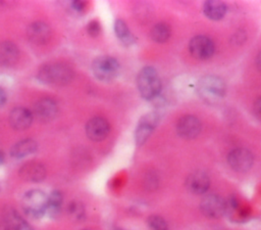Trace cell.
Segmentation results:
<instances>
[{
  "label": "cell",
  "instance_id": "1",
  "mask_svg": "<svg viewBox=\"0 0 261 230\" xmlns=\"http://www.w3.org/2000/svg\"><path fill=\"white\" fill-rule=\"evenodd\" d=\"M73 78L72 70L61 62H50L42 65L38 72V79L46 85H66Z\"/></svg>",
  "mask_w": 261,
  "mask_h": 230
},
{
  "label": "cell",
  "instance_id": "2",
  "mask_svg": "<svg viewBox=\"0 0 261 230\" xmlns=\"http://www.w3.org/2000/svg\"><path fill=\"white\" fill-rule=\"evenodd\" d=\"M137 86L141 96L146 100L155 99L161 91V80L153 66L143 67L137 76Z\"/></svg>",
  "mask_w": 261,
  "mask_h": 230
},
{
  "label": "cell",
  "instance_id": "3",
  "mask_svg": "<svg viewBox=\"0 0 261 230\" xmlns=\"http://www.w3.org/2000/svg\"><path fill=\"white\" fill-rule=\"evenodd\" d=\"M197 91L200 97L208 103H216L222 99L225 94V83L216 76L203 77L198 85Z\"/></svg>",
  "mask_w": 261,
  "mask_h": 230
},
{
  "label": "cell",
  "instance_id": "4",
  "mask_svg": "<svg viewBox=\"0 0 261 230\" xmlns=\"http://www.w3.org/2000/svg\"><path fill=\"white\" fill-rule=\"evenodd\" d=\"M48 195L40 189L27 191L21 198V208L24 214L32 219H40L46 214Z\"/></svg>",
  "mask_w": 261,
  "mask_h": 230
},
{
  "label": "cell",
  "instance_id": "5",
  "mask_svg": "<svg viewBox=\"0 0 261 230\" xmlns=\"http://www.w3.org/2000/svg\"><path fill=\"white\" fill-rule=\"evenodd\" d=\"M119 70V62L109 55L98 56L92 62V73L101 82H111L118 76Z\"/></svg>",
  "mask_w": 261,
  "mask_h": 230
},
{
  "label": "cell",
  "instance_id": "6",
  "mask_svg": "<svg viewBox=\"0 0 261 230\" xmlns=\"http://www.w3.org/2000/svg\"><path fill=\"white\" fill-rule=\"evenodd\" d=\"M159 121L160 113L157 111H149L140 119L135 130V141L137 145L143 144L149 138Z\"/></svg>",
  "mask_w": 261,
  "mask_h": 230
},
{
  "label": "cell",
  "instance_id": "7",
  "mask_svg": "<svg viewBox=\"0 0 261 230\" xmlns=\"http://www.w3.org/2000/svg\"><path fill=\"white\" fill-rule=\"evenodd\" d=\"M189 51L195 58L205 60L213 55L214 43L207 36L197 35L190 40Z\"/></svg>",
  "mask_w": 261,
  "mask_h": 230
},
{
  "label": "cell",
  "instance_id": "8",
  "mask_svg": "<svg viewBox=\"0 0 261 230\" xmlns=\"http://www.w3.org/2000/svg\"><path fill=\"white\" fill-rule=\"evenodd\" d=\"M227 163L233 171L245 173L252 168L254 156L247 148H234L228 153Z\"/></svg>",
  "mask_w": 261,
  "mask_h": 230
},
{
  "label": "cell",
  "instance_id": "9",
  "mask_svg": "<svg viewBox=\"0 0 261 230\" xmlns=\"http://www.w3.org/2000/svg\"><path fill=\"white\" fill-rule=\"evenodd\" d=\"M225 200L217 194H208L203 197L200 203V210L204 216L212 219L220 218L226 211Z\"/></svg>",
  "mask_w": 261,
  "mask_h": 230
},
{
  "label": "cell",
  "instance_id": "10",
  "mask_svg": "<svg viewBox=\"0 0 261 230\" xmlns=\"http://www.w3.org/2000/svg\"><path fill=\"white\" fill-rule=\"evenodd\" d=\"M57 102L49 97L39 99L34 105V116L43 123H49L53 121L58 114Z\"/></svg>",
  "mask_w": 261,
  "mask_h": 230
},
{
  "label": "cell",
  "instance_id": "11",
  "mask_svg": "<svg viewBox=\"0 0 261 230\" xmlns=\"http://www.w3.org/2000/svg\"><path fill=\"white\" fill-rule=\"evenodd\" d=\"M201 128L202 125L200 120L197 117L191 114L181 117L175 125L177 135L184 139L196 138L200 134Z\"/></svg>",
  "mask_w": 261,
  "mask_h": 230
},
{
  "label": "cell",
  "instance_id": "12",
  "mask_svg": "<svg viewBox=\"0 0 261 230\" xmlns=\"http://www.w3.org/2000/svg\"><path fill=\"white\" fill-rule=\"evenodd\" d=\"M85 130L89 139L98 142L104 140L108 136L110 126L104 118L94 117L87 122Z\"/></svg>",
  "mask_w": 261,
  "mask_h": 230
},
{
  "label": "cell",
  "instance_id": "13",
  "mask_svg": "<svg viewBox=\"0 0 261 230\" xmlns=\"http://www.w3.org/2000/svg\"><path fill=\"white\" fill-rule=\"evenodd\" d=\"M19 176L22 180L31 183L42 182L46 177V169L43 164L32 160L23 164L19 169Z\"/></svg>",
  "mask_w": 261,
  "mask_h": 230
},
{
  "label": "cell",
  "instance_id": "14",
  "mask_svg": "<svg viewBox=\"0 0 261 230\" xmlns=\"http://www.w3.org/2000/svg\"><path fill=\"white\" fill-rule=\"evenodd\" d=\"M29 40L36 45H44L51 38V29L44 21H34L27 29Z\"/></svg>",
  "mask_w": 261,
  "mask_h": 230
},
{
  "label": "cell",
  "instance_id": "15",
  "mask_svg": "<svg viewBox=\"0 0 261 230\" xmlns=\"http://www.w3.org/2000/svg\"><path fill=\"white\" fill-rule=\"evenodd\" d=\"M210 186L209 176L203 171L192 172L186 179L187 189L194 194H204Z\"/></svg>",
  "mask_w": 261,
  "mask_h": 230
},
{
  "label": "cell",
  "instance_id": "16",
  "mask_svg": "<svg viewBox=\"0 0 261 230\" xmlns=\"http://www.w3.org/2000/svg\"><path fill=\"white\" fill-rule=\"evenodd\" d=\"M9 124L14 130H25L28 129L34 120L33 112L25 107H14L8 117Z\"/></svg>",
  "mask_w": 261,
  "mask_h": 230
},
{
  "label": "cell",
  "instance_id": "17",
  "mask_svg": "<svg viewBox=\"0 0 261 230\" xmlns=\"http://www.w3.org/2000/svg\"><path fill=\"white\" fill-rule=\"evenodd\" d=\"M19 58L18 47L10 41L0 43V65L5 67L13 66Z\"/></svg>",
  "mask_w": 261,
  "mask_h": 230
},
{
  "label": "cell",
  "instance_id": "18",
  "mask_svg": "<svg viewBox=\"0 0 261 230\" xmlns=\"http://www.w3.org/2000/svg\"><path fill=\"white\" fill-rule=\"evenodd\" d=\"M3 222L11 230H34L32 226L11 206L3 210Z\"/></svg>",
  "mask_w": 261,
  "mask_h": 230
},
{
  "label": "cell",
  "instance_id": "19",
  "mask_svg": "<svg viewBox=\"0 0 261 230\" xmlns=\"http://www.w3.org/2000/svg\"><path fill=\"white\" fill-rule=\"evenodd\" d=\"M37 148H38V144L35 140L31 138L22 139L12 145L10 149V155L13 158L20 159L35 153Z\"/></svg>",
  "mask_w": 261,
  "mask_h": 230
},
{
  "label": "cell",
  "instance_id": "20",
  "mask_svg": "<svg viewBox=\"0 0 261 230\" xmlns=\"http://www.w3.org/2000/svg\"><path fill=\"white\" fill-rule=\"evenodd\" d=\"M63 195L59 190H53L47 199V210L46 214L51 219H57L62 211Z\"/></svg>",
  "mask_w": 261,
  "mask_h": 230
},
{
  "label": "cell",
  "instance_id": "21",
  "mask_svg": "<svg viewBox=\"0 0 261 230\" xmlns=\"http://www.w3.org/2000/svg\"><path fill=\"white\" fill-rule=\"evenodd\" d=\"M203 12L211 20H219L226 13V6L221 1L209 0L205 1L203 5Z\"/></svg>",
  "mask_w": 261,
  "mask_h": 230
},
{
  "label": "cell",
  "instance_id": "22",
  "mask_svg": "<svg viewBox=\"0 0 261 230\" xmlns=\"http://www.w3.org/2000/svg\"><path fill=\"white\" fill-rule=\"evenodd\" d=\"M114 32L117 39L124 45H130L135 42V38L133 37L127 25L120 18H117L114 21Z\"/></svg>",
  "mask_w": 261,
  "mask_h": 230
},
{
  "label": "cell",
  "instance_id": "23",
  "mask_svg": "<svg viewBox=\"0 0 261 230\" xmlns=\"http://www.w3.org/2000/svg\"><path fill=\"white\" fill-rule=\"evenodd\" d=\"M170 34H171L170 27L165 22L156 24L150 32V36H151L152 40L156 43L166 42L169 39Z\"/></svg>",
  "mask_w": 261,
  "mask_h": 230
},
{
  "label": "cell",
  "instance_id": "24",
  "mask_svg": "<svg viewBox=\"0 0 261 230\" xmlns=\"http://www.w3.org/2000/svg\"><path fill=\"white\" fill-rule=\"evenodd\" d=\"M67 214L72 221H82L85 218V208L81 201L72 200L67 205Z\"/></svg>",
  "mask_w": 261,
  "mask_h": 230
},
{
  "label": "cell",
  "instance_id": "25",
  "mask_svg": "<svg viewBox=\"0 0 261 230\" xmlns=\"http://www.w3.org/2000/svg\"><path fill=\"white\" fill-rule=\"evenodd\" d=\"M148 226L150 230H169L166 221L157 215H153L148 218Z\"/></svg>",
  "mask_w": 261,
  "mask_h": 230
},
{
  "label": "cell",
  "instance_id": "26",
  "mask_svg": "<svg viewBox=\"0 0 261 230\" xmlns=\"http://www.w3.org/2000/svg\"><path fill=\"white\" fill-rule=\"evenodd\" d=\"M87 32L91 37H97L101 32L100 22L96 19L89 21V24L87 25Z\"/></svg>",
  "mask_w": 261,
  "mask_h": 230
},
{
  "label": "cell",
  "instance_id": "27",
  "mask_svg": "<svg viewBox=\"0 0 261 230\" xmlns=\"http://www.w3.org/2000/svg\"><path fill=\"white\" fill-rule=\"evenodd\" d=\"M71 8L73 10H75L76 12H82L86 8V2L85 1H81V0L71 1Z\"/></svg>",
  "mask_w": 261,
  "mask_h": 230
},
{
  "label": "cell",
  "instance_id": "28",
  "mask_svg": "<svg viewBox=\"0 0 261 230\" xmlns=\"http://www.w3.org/2000/svg\"><path fill=\"white\" fill-rule=\"evenodd\" d=\"M254 113L257 119L261 120V97L258 98L254 103Z\"/></svg>",
  "mask_w": 261,
  "mask_h": 230
},
{
  "label": "cell",
  "instance_id": "29",
  "mask_svg": "<svg viewBox=\"0 0 261 230\" xmlns=\"http://www.w3.org/2000/svg\"><path fill=\"white\" fill-rule=\"evenodd\" d=\"M6 103V94L3 89L0 88V108Z\"/></svg>",
  "mask_w": 261,
  "mask_h": 230
},
{
  "label": "cell",
  "instance_id": "30",
  "mask_svg": "<svg viewBox=\"0 0 261 230\" xmlns=\"http://www.w3.org/2000/svg\"><path fill=\"white\" fill-rule=\"evenodd\" d=\"M256 65L259 71H261V52L256 57Z\"/></svg>",
  "mask_w": 261,
  "mask_h": 230
},
{
  "label": "cell",
  "instance_id": "31",
  "mask_svg": "<svg viewBox=\"0 0 261 230\" xmlns=\"http://www.w3.org/2000/svg\"><path fill=\"white\" fill-rule=\"evenodd\" d=\"M0 230H11L4 222L0 223Z\"/></svg>",
  "mask_w": 261,
  "mask_h": 230
},
{
  "label": "cell",
  "instance_id": "32",
  "mask_svg": "<svg viewBox=\"0 0 261 230\" xmlns=\"http://www.w3.org/2000/svg\"><path fill=\"white\" fill-rule=\"evenodd\" d=\"M3 160H4V156H3V153L0 151V166L3 164Z\"/></svg>",
  "mask_w": 261,
  "mask_h": 230
},
{
  "label": "cell",
  "instance_id": "33",
  "mask_svg": "<svg viewBox=\"0 0 261 230\" xmlns=\"http://www.w3.org/2000/svg\"><path fill=\"white\" fill-rule=\"evenodd\" d=\"M81 230H88V229H81Z\"/></svg>",
  "mask_w": 261,
  "mask_h": 230
}]
</instances>
